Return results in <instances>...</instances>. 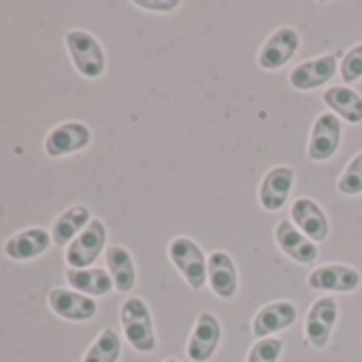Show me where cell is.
Returning <instances> with one entry per match:
<instances>
[{
    "label": "cell",
    "mask_w": 362,
    "mask_h": 362,
    "mask_svg": "<svg viewBox=\"0 0 362 362\" xmlns=\"http://www.w3.org/2000/svg\"><path fill=\"white\" fill-rule=\"evenodd\" d=\"M337 190L343 197H358L362 194V151H358L339 175Z\"/></svg>",
    "instance_id": "cb8c5ba5"
},
{
    "label": "cell",
    "mask_w": 362,
    "mask_h": 362,
    "mask_svg": "<svg viewBox=\"0 0 362 362\" xmlns=\"http://www.w3.org/2000/svg\"><path fill=\"white\" fill-rule=\"evenodd\" d=\"M339 73L343 83H354L362 79V43L354 45L339 62Z\"/></svg>",
    "instance_id": "484cf974"
},
{
    "label": "cell",
    "mask_w": 362,
    "mask_h": 362,
    "mask_svg": "<svg viewBox=\"0 0 362 362\" xmlns=\"http://www.w3.org/2000/svg\"><path fill=\"white\" fill-rule=\"evenodd\" d=\"M339 317V305L332 296L317 298L305 315V339L315 349H324L330 341Z\"/></svg>",
    "instance_id": "9c48e42d"
},
{
    "label": "cell",
    "mask_w": 362,
    "mask_h": 362,
    "mask_svg": "<svg viewBox=\"0 0 362 362\" xmlns=\"http://www.w3.org/2000/svg\"><path fill=\"white\" fill-rule=\"evenodd\" d=\"M343 139V124L334 113H320L313 119L309 143H307V156L313 162H326L330 160L341 145Z\"/></svg>",
    "instance_id": "5b68a950"
},
{
    "label": "cell",
    "mask_w": 362,
    "mask_h": 362,
    "mask_svg": "<svg viewBox=\"0 0 362 362\" xmlns=\"http://www.w3.org/2000/svg\"><path fill=\"white\" fill-rule=\"evenodd\" d=\"M52 233L39 226L33 228H24L20 233H16L13 237L7 239L5 243V256L16 260V262H26V260H35L39 256H43L49 245H52Z\"/></svg>",
    "instance_id": "ac0fdd59"
},
{
    "label": "cell",
    "mask_w": 362,
    "mask_h": 362,
    "mask_svg": "<svg viewBox=\"0 0 362 362\" xmlns=\"http://www.w3.org/2000/svg\"><path fill=\"white\" fill-rule=\"evenodd\" d=\"M49 309L69 322H88L98 313V303L92 296L69 288H52L47 294Z\"/></svg>",
    "instance_id": "4fadbf2b"
},
{
    "label": "cell",
    "mask_w": 362,
    "mask_h": 362,
    "mask_svg": "<svg viewBox=\"0 0 362 362\" xmlns=\"http://www.w3.org/2000/svg\"><path fill=\"white\" fill-rule=\"evenodd\" d=\"M220 341H222L220 320L211 311H201L192 326L186 354L192 362H207L214 358L216 349L220 347Z\"/></svg>",
    "instance_id": "ba28073f"
},
{
    "label": "cell",
    "mask_w": 362,
    "mask_h": 362,
    "mask_svg": "<svg viewBox=\"0 0 362 362\" xmlns=\"http://www.w3.org/2000/svg\"><path fill=\"white\" fill-rule=\"evenodd\" d=\"M92 143V130L83 122H62L49 130L43 149L49 158H64L83 151Z\"/></svg>",
    "instance_id": "8992f818"
},
{
    "label": "cell",
    "mask_w": 362,
    "mask_h": 362,
    "mask_svg": "<svg viewBox=\"0 0 362 362\" xmlns=\"http://www.w3.org/2000/svg\"><path fill=\"white\" fill-rule=\"evenodd\" d=\"M207 284L218 298H235L239 290V273L233 256L224 250H216L207 258Z\"/></svg>",
    "instance_id": "9a60e30c"
},
{
    "label": "cell",
    "mask_w": 362,
    "mask_h": 362,
    "mask_svg": "<svg viewBox=\"0 0 362 362\" xmlns=\"http://www.w3.org/2000/svg\"><path fill=\"white\" fill-rule=\"evenodd\" d=\"M298 317V309L292 300H273L260 307L252 320V332L256 339L275 337L277 332L290 328Z\"/></svg>",
    "instance_id": "5bb4252c"
},
{
    "label": "cell",
    "mask_w": 362,
    "mask_h": 362,
    "mask_svg": "<svg viewBox=\"0 0 362 362\" xmlns=\"http://www.w3.org/2000/svg\"><path fill=\"white\" fill-rule=\"evenodd\" d=\"M107 245V226L103 220L92 218L86 230L66 247L64 260L69 269H90Z\"/></svg>",
    "instance_id": "277c9868"
},
{
    "label": "cell",
    "mask_w": 362,
    "mask_h": 362,
    "mask_svg": "<svg viewBox=\"0 0 362 362\" xmlns=\"http://www.w3.org/2000/svg\"><path fill=\"white\" fill-rule=\"evenodd\" d=\"M281 351H284V341L279 337L256 339V343L247 351L245 362H279Z\"/></svg>",
    "instance_id": "d4e9b609"
},
{
    "label": "cell",
    "mask_w": 362,
    "mask_h": 362,
    "mask_svg": "<svg viewBox=\"0 0 362 362\" xmlns=\"http://www.w3.org/2000/svg\"><path fill=\"white\" fill-rule=\"evenodd\" d=\"M296 173L292 166H273L260 181L258 203L267 214H275L286 207L294 188Z\"/></svg>",
    "instance_id": "30bf717a"
},
{
    "label": "cell",
    "mask_w": 362,
    "mask_h": 362,
    "mask_svg": "<svg viewBox=\"0 0 362 362\" xmlns=\"http://www.w3.org/2000/svg\"><path fill=\"white\" fill-rule=\"evenodd\" d=\"M134 7L153 13H173L181 7V0H134Z\"/></svg>",
    "instance_id": "4316f807"
},
{
    "label": "cell",
    "mask_w": 362,
    "mask_h": 362,
    "mask_svg": "<svg viewBox=\"0 0 362 362\" xmlns=\"http://www.w3.org/2000/svg\"><path fill=\"white\" fill-rule=\"evenodd\" d=\"M66 52L75 71L86 79H100L107 71V56L100 41L88 30H69L64 37Z\"/></svg>",
    "instance_id": "7a4b0ae2"
},
{
    "label": "cell",
    "mask_w": 362,
    "mask_h": 362,
    "mask_svg": "<svg viewBox=\"0 0 362 362\" xmlns=\"http://www.w3.org/2000/svg\"><path fill=\"white\" fill-rule=\"evenodd\" d=\"M119 324L128 345L139 354H149L156 349V328L151 309L139 296H130L119 307Z\"/></svg>",
    "instance_id": "6da1fadb"
},
{
    "label": "cell",
    "mask_w": 362,
    "mask_h": 362,
    "mask_svg": "<svg viewBox=\"0 0 362 362\" xmlns=\"http://www.w3.org/2000/svg\"><path fill=\"white\" fill-rule=\"evenodd\" d=\"M307 284L311 290L317 292H337V294H347L360 288L362 277L360 273L349 267V264H322L313 269L307 277Z\"/></svg>",
    "instance_id": "8fae6325"
},
{
    "label": "cell",
    "mask_w": 362,
    "mask_h": 362,
    "mask_svg": "<svg viewBox=\"0 0 362 362\" xmlns=\"http://www.w3.org/2000/svg\"><path fill=\"white\" fill-rule=\"evenodd\" d=\"M337 71H339V60L332 54H326L296 64L290 71L288 81L298 92H311L315 88H322L326 81H330L337 75Z\"/></svg>",
    "instance_id": "7c38bea8"
},
{
    "label": "cell",
    "mask_w": 362,
    "mask_h": 362,
    "mask_svg": "<svg viewBox=\"0 0 362 362\" xmlns=\"http://www.w3.org/2000/svg\"><path fill=\"white\" fill-rule=\"evenodd\" d=\"M122 356V339L113 328H103L92 341L81 362H117Z\"/></svg>",
    "instance_id": "603a6c76"
},
{
    "label": "cell",
    "mask_w": 362,
    "mask_h": 362,
    "mask_svg": "<svg viewBox=\"0 0 362 362\" xmlns=\"http://www.w3.org/2000/svg\"><path fill=\"white\" fill-rule=\"evenodd\" d=\"M66 284L71 290L81 292L86 296H107L113 288V279L107 269L90 267V269H66Z\"/></svg>",
    "instance_id": "44dd1931"
},
{
    "label": "cell",
    "mask_w": 362,
    "mask_h": 362,
    "mask_svg": "<svg viewBox=\"0 0 362 362\" xmlns=\"http://www.w3.org/2000/svg\"><path fill=\"white\" fill-rule=\"evenodd\" d=\"M107 271L113 279V288L122 294H128L136 286V267L132 254L124 245H111L105 252Z\"/></svg>",
    "instance_id": "7402d4cb"
},
{
    "label": "cell",
    "mask_w": 362,
    "mask_h": 362,
    "mask_svg": "<svg viewBox=\"0 0 362 362\" xmlns=\"http://www.w3.org/2000/svg\"><path fill=\"white\" fill-rule=\"evenodd\" d=\"M168 260L186 279L190 290H201L207 284V256L190 237H175L168 247Z\"/></svg>",
    "instance_id": "3957f363"
},
{
    "label": "cell",
    "mask_w": 362,
    "mask_h": 362,
    "mask_svg": "<svg viewBox=\"0 0 362 362\" xmlns=\"http://www.w3.org/2000/svg\"><path fill=\"white\" fill-rule=\"evenodd\" d=\"M164 362H179V360H177V358H166Z\"/></svg>",
    "instance_id": "83f0119b"
},
{
    "label": "cell",
    "mask_w": 362,
    "mask_h": 362,
    "mask_svg": "<svg viewBox=\"0 0 362 362\" xmlns=\"http://www.w3.org/2000/svg\"><path fill=\"white\" fill-rule=\"evenodd\" d=\"M92 222V214L83 205H73L64 209L52 224V241L58 247H69Z\"/></svg>",
    "instance_id": "d6986e66"
},
{
    "label": "cell",
    "mask_w": 362,
    "mask_h": 362,
    "mask_svg": "<svg viewBox=\"0 0 362 362\" xmlns=\"http://www.w3.org/2000/svg\"><path fill=\"white\" fill-rule=\"evenodd\" d=\"M300 49V35L296 28L281 26L277 28L258 52V66L264 71H277L286 66Z\"/></svg>",
    "instance_id": "52a82bcc"
},
{
    "label": "cell",
    "mask_w": 362,
    "mask_h": 362,
    "mask_svg": "<svg viewBox=\"0 0 362 362\" xmlns=\"http://www.w3.org/2000/svg\"><path fill=\"white\" fill-rule=\"evenodd\" d=\"M324 105L347 124H362V96L349 86H330L322 94Z\"/></svg>",
    "instance_id": "ffe728a7"
},
{
    "label": "cell",
    "mask_w": 362,
    "mask_h": 362,
    "mask_svg": "<svg viewBox=\"0 0 362 362\" xmlns=\"http://www.w3.org/2000/svg\"><path fill=\"white\" fill-rule=\"evenodd\" d=\"M275 243L281 250L284 256H288L290 260L298 262V264H313L317 260V245L307 239L294 224L292 220H281L275 226Z\"/></svg>",
    "instance_id": "2e32d148"
},
{
    "label": "cell",
    "mask_w": 362,
    "mask_h": 362,
    "mask_svg": "<svg viewBox=\"0 0 362 362\" xmlns=\"http://www.w3.org/2000/svg\"><path fill=\"white\" fill-rule=\"evenodd\" d=\"M290 216H292V224L313 243H322L328 239V233H330L328 218L313 199H307V197L296 199L292 203Z\"/></svg>",
    "instance_id": "e0dca14e"
}]
</instances>
